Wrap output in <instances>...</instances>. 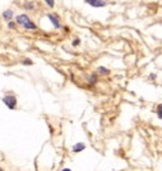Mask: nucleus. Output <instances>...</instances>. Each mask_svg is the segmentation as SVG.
<instances>
[{"mask_svg": "<svg viewBox=\"0 0 162 171\" xmlns=\"http://www.w3.org/2000/svg\"><path fill=\"white\" fill-rule=\"evenodd\" d=\"M17 23L20 24L22 27H24L25 29H37V25L32 22L25 14H22V15H18L17 17Z\"/></svg>", "mask_w": 162, "mask_h": 171, "instance_id": "f257e3e1", "label": "nucleus"}, {"mask_svg": "<svg viewBox=\"0 0 162 171\" xmlns=\"http://www.w3.org/2000/svg\"><path fill=\"white\" fill-rule=\"evenodd\" d=\"M3 101H4V104L9 109H14L17 107V98L14 95H7V96H4Z\"/></svg>", "mask_w": 162, "mask_h": 171, "instance_id": "f03ea898", "label": "nucleus"}, {"mask_svg": "<svg viewBox=\"0 0 162 171\" xmlns=\"http://www.w3.org/2000/svg\"><path fill=\"white\" fill-rule=\"evenodd\" d=\"M87 4H90L91 7H95V8H100V7H104L105 5V2L104 0H85Z\"/></svg>", "mask_w": 162, "mask_h": 171, "instance_id": "7ed1b4c3", "label": "nucleus"}, {"mask_svg": "<svg viewBox=\"0 0 162 171\" xmlns=\"http://www.w3.org/2000/svg\"><path fill=\"white\" fill-rule=\"evenodd\" d=\"M48 19L52 22V24L55 25V28H60V20L57 19V17H56V15H53V14H48Z\"/></svg>", "mask_w": 162, "mask_h": 171, "instance_id": "20e7f679", "label": "nucleus"}, {"mask_svg": "<svg viewBox=\"0 0 162 171\" xmlns=\"http://www.w3.org/2000/svg\"><path fill=\"white\" fill-rule=\"evenodd\" d=\"M82 150H85V145H84V143H76V145L74 146V148H72L74 152H80V151H82Z\"/></svg>", "mask_w": 162, "mask_h": 171, "instance_id": "39448f33", "label": "nucleus"}, {"mask_svg": "<svg viewBox=\"0 0 162 171\" xmlns=\"http://www.w3.org/2000/svg\"><path fill=\"white\" fill-rule=\"evenodd\" d=\"M3 17H4L5 20H10V19L13 18V12H12V10H5V12L3 13Z\"/></svg>", "mask_w": 162, "mask_h": 171, "instance_id": "423d86ee", "label": "nucleus"}, {"mask_svg": "<svg viewBox=\"0 0 162 171\" xmlns=\"http://www.w3.org/2000/svg\"><path fill=\"white\" fill-rule=\"evenodd\" d=\"M100 74H104V75H107V74H109V71L107 70V68H104V67H99V70H98Z\"/></svg>", "mask_w": 162, "mask_h": 171, "instance_id": "0eeeda50", "label": "nucleus"}, {"mask_svg": "<svg viewBox=\"0 0 162 171\" xmlns=\"http://www.w3.org/2000/svg\"><path fill=\"white\" fill-rule=\"evenodd\" d=\"M157 114H158V117H159V118H162V105H159V107H158V109H157Z\"/></svg>", "mask_w": 162, "mask_h": 171, "instance_id": "6e6552de", "label": "nucleus"}, {"mask_svg": "<svg viewBox=\"0 0 162 171\" xmlns=\"http://www.w3.org/2000/svg\"><path fill=\"white\" fill-rule=\"evenodd\" d=\"M46 3H47V4H48L51 8H52V7L55 5V0H46Z\"/></svg>", "mask_w": 162, "mask_h": 171, "instance_id": "1a4fd4ad", "label": "nucleus"}, {"mask_svg": "<svg viewBox=\"0 0 162 171\" xmlns=\"http://www.w3.org/2000/svg\"><path fill=\"white\" fill-rule=\"evenodd\" d=\"M23 63H24V65H32V61H30V60H24Z\"/></svg>", "mask_w": 162, "mask_h": 171, "instance_id": "9d476101", "label": "nucleus"}, {"mask_svg": "<svg viewBox=\"0 0 162 171\" xmlns=\"http://www.w3.org/2000/svg\"><path fill=\"white\" fill-rule=\"evenodd\" d=\"M79 42H80V41H79V40H75V41H74V43H72V45H74V46H77V45H79Z\"/></svg>", "mask_w": 162, "mask_h": 171, "instance_id": "9b49d317", "label": "nucleus"}, {"mask_svg": "<svg viewBox=\"0 0 162 171\" xmlns=\"http://www.w3.org/2000/svg\"><path fill=\"white\" fill-rule=\"evenodd\" d=\"M9 27H10V28H14V23L10 22V23H9Z\"/></svg>", "mask_w": 162, "mask_h": 171, "instance_id": "f8f14e48", "label": "nucleus"}, {"mask_svg": "<svg viewBox=\"0 0 162 171\" xmlns=\"http://www.w3.org/2000/svg\"><path fill=\"white\" fill-rule=\"evenodd\" d=\"M62 171H71V170H70V168H63Z\"/></svg>", "mask_w": 162, "mask_h": 171, "instance_id": "ddd939ff", "label": "nucleus"}, {"mask_svg": "<svg viewBox=\"0 0 162 171\" xmlns=\"http://www.w3.org/2000/svg\"><path fill=\"white\" fill-rule=\"evenodd\" d=\"M0 171H3V168H2V167H0Z\"/></svg>", "mask_w": 162, "mask_h": 171, "instance_id": "4468645a", "label": "nucleus"}]
</instances>
